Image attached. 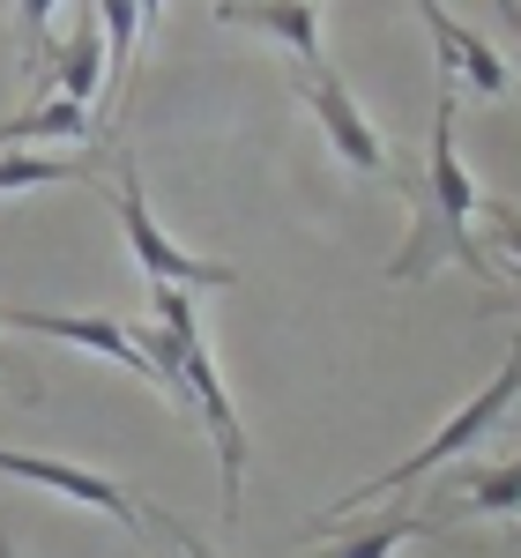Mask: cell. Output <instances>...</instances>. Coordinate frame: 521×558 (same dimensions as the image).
<instances>
[{"label":"cell","instance_id":"1","mask_svg":"<svg viewBox=\"0 0 521 558\" xmlns=\"http://www.w3.org/2000/svg\"><path fill=\"white\" fill-rule=\"evenodd\" d=\"M134 350L149 357V373H157V387H165L172 402L202 410V425L217 439L223 521H239V507H246V425H239L231 387H223L217 357H209V336H202V320H194V291L149 283V320H134Z\"/></svg>","mask_w":521,"mask_h":558},{"label":"cell","instance_id":"2","mask_svg":"<svg viewBox=\"0 0 521 558\" xmlns=\"http://www.w3.org/2000/svg\"><path fill=\"white\" fill-rule=\"evenodd\" d=\"M477 216H499V223H514L507 202H492L470 165H462V149H455V83L439 75V105H433V157H425V172L410 179V239H402V254L388 260L395 283H417V276H433L439 260H462V268H477L484 283H499V291H514L507 276H492V260L484 246L470 239L477 231Z\"/></svg>","mask_w":521,"mask_h":558},{"label":"cell","instance_id":"3","mask_svg":"<svg viewBox=\"0 0 521 558\" xmlns=\"http://www.w3.org/2000/svg\"><path fill=\"white\" fill-rule=\"evenodd\" d=\"M514 395H521V365H499V373H492V387H477V395H470V402H462V410H455V417H447V425H439L433 439H425V447L410 454V462H395L388 476H365V484H350V492L336 499V507H320V514L305 521V536H328V529H336L343 514H358V507H373L380 492H402V484H417L425 470H439V462H455V454H470L477 439H492V425H507Z\"/></svg>","mask_w":521,"mask_h":558},{"label":"cell","instance_id":"4","mask_svg":"<svg viewBox=\"0 0 521 558\" xmlns=\"http://www.w3.org/2000/svg\"><path fill=\"white\" fill-rule=\"evenodd\" d=\"M112 209H120L128 254H134V268H142L149 283H179V291H239V268H231V260L186 254L172 231L149 216V194H142V179H134L128 165H120V179H112Z\"/></svg>","mask_w":521,"mask_h":558},{"label":"cell","instance_id":"5","mask_svg":"<svg viewBox=\"0 0 521 558\" xmlns=\"http://www.w3.org/2000/svg\"><path fill=\"white\" fill-rule=\"evenodd\" d=\"M299 97L313 105V120H320V142L336 149V165H343V172H365V179H380V172H388V142L373 134L365 105L350 97V83L336 75V68H328V60L299 68Z\"/></svg>","mask_w":521,"mask_h":558},{"label":"cell","instance_id":"6","mask_svg":"<svg viewBox=\"0 0 521 558\" xmlns=\"http://www.w3.org/2000/svg\"><path fill=\"white\" fill-rule=\"evenodd\" d=\"M0 328L8 336H45V343H75L89 357H105V365H120V373H142V380H157L149 373V357L134 350V328L120 313H45V305H0Z\"/></svg>","mask_w":521,"mask_h":558},{"label":"cell","instance_id":"7","mask_svg":"<svg viewBox=\"0 0 521 558\" xmlns=\"http://www.w3.org/2000/svg\"><path fill=\"white\" fill-rule=\"evenodd\" d=\"M0 476L38 484V492H52V499H75V507H97V514H112V521H128V529H142V499H128V492H120L105 470L60 462V454H15V447H0Z\"/></svg>","mask_w":521,"mask_h":558},{"label":"cell","instance_id":"8","mask_svg":"<svg viewBox=\"0 0 521 558\" xmlns=\"http://www.w3.org/2000/svg\"><path fill=\"white\" fill-rule=\"evenodd\" d=\"M417 15L433 23V60H439V75H447V83H470L477 97H507V89H514V68H507V52L484 38V31L455 23V15H447V0H425Z\"/></svg>","mask_w":521,"mask_h":558},{"label":"cell","instance_id":"9","mask_svg":"<svg viewBox=\"0 0 521 558\" xmlns=\"http://www.w3.org/2000/svg\"><path fill=\"white\" fill-rule=\"evenodd\" d=\"M217 23L276 38L299 68L328 60V52H320V0H217Z\"/></svg>","mask_w":521,"mask_h":558},{"label":"cell","instance_id":"10","mask_svg":"<svg viewBox=\"0 0 521 558\" xmlns=\"http://www.w3.org/2000/svg\"><path fill=\"white\" fill-rule=\"evenodd\" d=\"M97 112L75 105V97H38V105H23L15 120H0V149H38V142H97Z\"/></svg>","mask_w":521,"mask_h":558},{"label":"cell","instance_id":"11","mask_svg":"<svg viewBox=\"0 0 521 558\" xmlns=\"http://www.w3.org/2000/svg\"><path fill=\"white\" fill-rule=\"evenodd\" d=\"M417 529H439L433 507H395V514L365 521V529H350V536H313V544H320L313 558H395Z\"/></svg>","mask_w":521,"mask_h":558},{"label":"cell","instance_id":"12","mask_svg":"<svg viewBox=\"0 0 521 558\" xmlns=\"http://www.w3.org/2000/svg\"><path fill=\"white\" fill-rule=\"evenodd\" d=\"M45 60H52V97H75V105L105 97V38H97V15H83L75 38H60Z\"/></svg>","mask_w":521,"mask_h":558},{"label":"cell","instance_id":"13","mask_svg":"<svg viewBox=\"0 0 521 558\" xmlns=\"http://www.w3.org/2000/svg\"><path fill=\"white\" fill-rule=\"evenodd\" d=\"M60 179H89L83 149H0V194H31V186H60Z\"/></svg>","mask_w":521,"mask_h":558},{"label":"cell","instance_id":"14","mask_svg":"<svg viewBox=\"0 0 521 558\" xmlns=\"http://www.w3.org/2000/svg\"><path fill=\"white\" fill-rule=\"evenodd\" d=\"M89 8H97V38H105V105H120L128 68H134V38H142V15H134V0H89Z\"/></svg>","mask_w":521,"mask_h":558},{"label":"cell","instance_id":"15","mask_svg":"<svg viewBox=\"0 0 521 558\" xmlns=\"http://www.w3.org/2000/svg\"><path fill=\"white\" fill-rule=\"evenodd\" d=\"M514 507H521V470L507 462V470H484L470 484V499H462L455 521H514Z\"/></svg>","mask_w":521,"mask_h":558},{"label":"cell","instance_id":"16","mask_svg":"<svg viewBox=\"0 0 521 558\" xmlns=\"http://www.w3.org/2000/svg\"><path fill=\"white\" fill-rule=\"evenodd\" d=\"M23 8V31H31V60L23 68H45V52H52V15H60V0H15Z\"/></svg>","mask_w":521,"mask_h":558},{"label":"cell","instance_id":"17","mask_svg":"<svg viewBox=\"0 0 521 558\" xmlns=\"http://www.w3.org/2000/svg\"><path fill=\"white\" fill-rule=\"evenodd\" d=\"M134 15H142V31H157L165 23V0H134Z\"/></svg>","mask_w":521,"mask_h":558},{"label":"cell","instance_id":"18","mask_svg":"<svg viewBox=\"0 0 521 558\" xmlns=\"http://www.w3.org/2000/svg\"><path fill=\"white\" fill-rule=\"evenodd\" d=\"M0 373H8V380L23 387V395H38V387H31V380H23V373H15V357H8V350H0Z\"/></svg>","mask_w":521,"mask_h":558},{"label":"cell","instance_id":"19","mask_svg":"<svg viewBox=\"0 0 521 558\" xmlns=\"http://www.w3.org/2000/svg\"><path fill=\"white\" fill-rule=\"evenodd\" d=\"M0 558H15V536H8V529H0Z\"/></svg>","mask_w":521,"mask_h":558},{"label":"cell","instance_id":"20","mask_svg":"<svg viewBox=\"0 0 521 558\" xmlns=\"http://www.w3.org/2000/svg\"><path fill=\"white\" fill-rule=\"evenodd\" d=\"M417 8H425V0H417Z\"/></svg>","mask_w":521,"mask_h":558}]
</instances>
